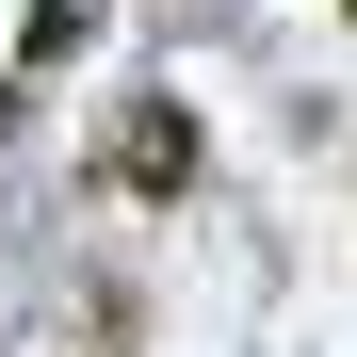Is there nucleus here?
I'll list each match as a JSON object with an SVG mask.
<instances>
[{"label": "nucleus", "instance_id": "7ed1b4c3", "mask_svg": "<svg viewBox=\"0 0 357 357\" xmlns=\"http://www.w3.org/2000/svg\"><path fill=\"white\" fill-rule=\"evenodd\" d=\"M0 178H17V66H0Z\"/></svg>", "mask_w": 357, "mask_h": 357}, {"label": "nucleus", "instance_id": "20e7f679", "mask_svg": "<svg viewBox=\"0 0 357 357\" xmlns=\"http://www.w3.org/2000/svg\"><path fill=\"white\" fill-rule=\"evenodd\" d=\"M82 357H130V325H98V341H82Z\"/></svg>", "mask_w": 357, "mask_h": 357}, {"label": "nucleus", "instance_id": "f03ea898", "mask_svg": "<svg viewBox=\"0 0 357 357\" xmlns=\"http://www.w3.org/2000/svg\"><path fill=\"white\" fill-rule=\"evenodd\" d=\"M98 33H114V0H33V17H17V82H66Z\"/></svg>", "mask_w": 357, "mask_h": 357}, {"label": "nucleus", "instance_id": "f257e3e1", "mask_svg": "<svg viewBox=\"0 0 357 357\" xmlns=\"http://www.w3.org/2000/svg\"><path fill=\"white\" fill-rule=\"evenodd\" d=\"M195 162H211L195 146V98H130V114H114V195L162 211V195H195Z\"/></svg>", "mask_w": 357, "mask_h": 357}]
</instances>
